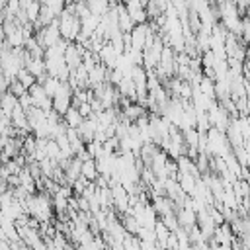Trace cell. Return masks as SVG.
<instances>
[{
    "label": "cell",
    "instance_id": "cell-1",
    "mask_svg": "<svg viewBox=\"0 0 250 250\" xmlns=\"http://www.w3.org/2000/svg\"><path fill=\"white\" fill-rule=\"evenodd\" d=\"M80 176L86 178L88 182H94L98 178V166H96V162L92 158H88V160H84L80 164Z\"/></svg>",
    "mask_w": 250,
    "mask_h": 250
}]
</instances>
